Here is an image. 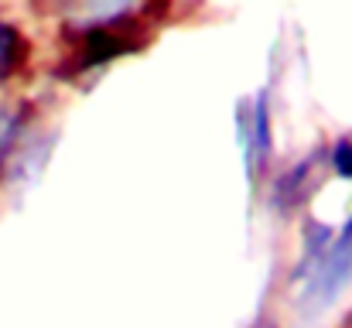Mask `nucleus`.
I'll list each match as a JSON object with an SVG mask.
<instances>
[{
  "label": "nucleus",
  "instance_id": "423d86ee",
  "mask_svg": "<svg viewBox=\"0 0 352 328\" xmlns=\"http://www.w3.org/2000/svg\"><path fill=\"white\" fill-rule=\"evenodd\" d=\"M332 168H336V175L352 178V137L336 144V151H332Z\"/></svg>",
  "mask_w": 352,
  "mask_h": 328
},
{
  "label": "nucleus",
  "instance_id": "7ed1b4c3",
  "mask_svg": "<svg viewBox=\"0 0 352 328\" xmlns=\"http://www.w3.org/2000/svg\"><path fill=\"white\" fill-rule=\"evenodd\" d=\"M126 48H130V41H123L120 34H110V31H96V34L89 38V45L82 48V65L89 69V65L110 62V58H117L120 52H126Z\"/></svg>",
  "mask_w": 352,
  "mask_h": 328
},
{
  "label": "nucleus",
  "instance_id": "39448f33",
  "mask_svg": "<svg viewBox=\"0 0 352 328\" xmlns=\"http://www.w3.org/2000/svg\"><path fill=\"white\" fill-rule=\"evenodd\" d=\"M21 113L17 109H7V113H0V164H3V157L10 154V147H14V140H17V133H21Z\"/></svg>",
  "mask_w": 352,
  "mask_h": 328
},
{
  "label": "nucleus",
  "instance_id": "f257e3e1",
  "mask_svg": "<svg viewBox=\"0 0 352 328\" xmlns=\"http://www.w3.org/2000/svg\"><path fill=\"white\" fill-rule=\"evenodd\" d=\"M352 281V216L339 229V236L329 243L325 256L315 263V270L305 277V298L311 308H329Z\"/></svg>",
  "mask_w": 352,
  "mask_h": 328
},
{
  "label": "nucleus",
  "instance_id": "20e7f679",
  "mask_svg": "<svg viewBox=\"0 0 352 328\" xmlns=\"http://www.w3.org/2000/svg\"><path fill=\"white\" fill-rule=\"evenodd\" d=\"M137 0H82V17L100 24V28H110V21H117L126 7H133Z\"/></svg>",
  "mask_w": 352,
  "mask_h": 328
},
{
  "label": "nucleus",
  "instance_id": "f03ea898",
  "mask_svg": "<svg viewBox=\"0 0 352 328\" xmlns=\"http://www.w3.org/2000/svg\"><path fill=\"white\" fill-rule=\"evenodd\" d=\"M236 130H239V147H243V164H246V178L250 185L260 182V175L267 171L270 161V100L267 93H256L250 103H243L236 113Z\"/></svg>",
  "mask_w": 352,
  "mask_h": 328
}]
</instances>
